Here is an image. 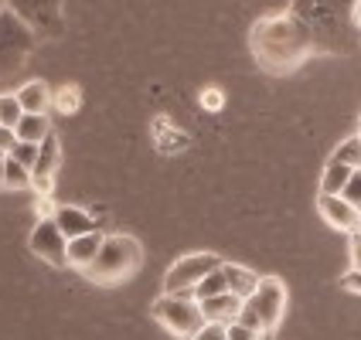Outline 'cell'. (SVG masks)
Returning <instances> with one entry per match:
<instances>
[{"instance_id":"cell-1","label":"cell","mask_w":361,"mask_h":340,"mask_svg":"<svg viewBox=\"0 0 361 340\" xmlns=\"http://www.w3.org/2000/svg\"><path fill=\"white\" fill-rule=\"evenodd\" d=\"M249 44H252V55L259 61V68L273 72V75L293 72L297 65H303L317 51L314 31L297 11H280V14L256 20Z\"/></svg>"},{"instance_id":"cell-2","label":"cell","mask_w":361,"mask_h":340,"mask_svg":"<svg viewBox=\"0 0 361 340\" xmlns=\"http://www.w3.org/2000/svg\"><path fill=\"white\" fill-rule=\"evenodd\" d=\"M143 262V245L133 235H123V232H113L102 239L99 256L89 262L82 272L85 279L99 282V286H120V282L133 279L140 272Z\"/></svg>"},{"instance_id":"cell-3","label":"cell","mask_w":361,"mask_h":340,"mask_svg":"<svg viewBox=\"0 0 361 340\" xmlns=\"http://www.w3.org/2000/svg\"><path fill=\"white\" fill-rule=\"evenodd\" d=\"M35 41H38V34L11 7H0V82H11L27 65Z\"/></svg>"},{"instance_id":"cell-4","label":"cell","mask_w":361,"mask_h":340,"mask_svg":"<svg viewBox=\"0 0 361 340\" xmlns=\"http://www.w3.org/2000/svg\"><path fill=\"white\" fill-rule=\"evenodd\" d=\"M154 320L161 323L171 337L191 340L204 327L201 306L195 300V289H180V293H161L154 300Z\"/></svg>"},{"instance_id":"cell-5","label":"cell","mask_w":361,"mask_h":340,"mask_svg":"<svg viewBox=\"0 0 361 340\" xmlns=\"http://www.w3.org/2000/svg\"><path fill=\"white\" fill-rule=\"evenodd\" d=\"M7 7H11L38 38H59L61 27H65L61 0H7Z\"/></svg>"},{"instance_id":"cell-6","label":"cell","mask_w":361,"mask_h":340,"mask_svg":"<svg viewBox=\"0 0 361 340\" xmlns=\"http://www.w3.org/2000/svg\"><path fill=\"white\" fill-rule=\"evenodd\" d=\"M221 256L215 252H191V256H180L171 269H167V276H164V293H180V289H195L212 269H219L221 265Z\"/></svg>"},{"instance_id":"cell-7","label":"cell","mask_w":361,"mask_h":340,"mask_svg":"<svg viewBox=\"0 0 361 340\" xmlns=\"http://www.w3.org/2000/svg\"><path fill=\"white\" fill-rule=\"evenodd\" d=\"M286 300H290V293H286V282L280 276H259V286H256V293L249 296V306L256 310L266 323V330L273 334L276 327H280L283 313H286Z\"/></svg>"},{"instance_id":"cell-8","label":"cell","mask_w":361,"mask_h":340,"mask_svg":"<svg viewBox=\"0 0 361 340\" xmlns=\"http://www.w3.org/2000/svg\"><path fill=\"white\" fill-rule=\"evenodd\" d=\"M31 252L44 259L48 265H55V269H68V239L61 235V228L55 225V218H41L35 228H31Z\"/></svg>"},{"instance_id":"cell-9","label":"cell","mask_w":361,"mask_h":340,"mask_svg":"<svg viewBox=\"0 0 361 340\" xmlns=\"http://www.w3.org/2000/svg\"><path fill=\"white\" fill-rule=\"evenodd\" d=\"M61 167V143L55 137V130L41 140L38 160L31 167V191L35 194H55V174Z\"/></svg>"},{"instance_id":"cell-10","label":"cell","mask_w":361,"mask_h":340,"mask_svg":"<svg viewBox=\"0 0 361 340\" xmlns=\"http://www.w3.org/2000/svg\"><path fill=\"white\" fill-rule=\"evenodd\" d=\"M317 211H321V218L331 225V228H338L344 235H351L355 228H358V218L361 211L355 204H348L341 194H317Z\"/></svg>"},{"instance_id":"cell-11","label":"cell","mask_w":361,"mask_h":340,"mask_svg":"<svg viewBox=\"0 0 361 340\" xmlns=\"http://www.w3.org/2000/svg\"><path fill=\"white\" fill-rule=\"evenodd\" d=\"M55 225L61 228L65 239H79V235H85V232H96V228H99L96 218H92L85 208H75V204H59Z\"/></svg>"},{"instance_id":"cell-12","label":"cell","mask_w":361,"mask_h":340,"mask_svg":"<svg viewBox=\"0 0 361 340\" xmlns=\"http://www.w3.org/2000/svg\"><path fill=\"white\" fill-rule=\"evenodd\" d=\"M242 303L235 293H219V296H208V300H198L201 306V317H204V323H232L235 317H239Z\"/></svg>"},{"instance_id":"cell-13","label":"cell","mask_w":361,"mask_h":340,"mask_svg":"<svg viewBox=\"0 0 361 340\" xmlns=\"http://www.w3.org/2000/svg\"><path fill=\"white\" fill-rule=\"evenodd\" d=\"M102 239H106V232H85V235H79V239H68V269H85L89 262L99 256L102 248Z\"/></svg>"},{"instance_id":"cell-14","label":"cell","mask_w":361,"mask_h":340,"mask_svg":"<svg viewBox=\"0 0 361 340\" xmlns=\"http://www.w3.org/2000/svg\"><path fill=\"white\" fill-rule=\"evenodd\" d=\"M221 272L228 279V293H235L239 300H249L259 286V272L249 265H239V262H221Z\"/></svg>"},{"instance_id":"cell-15","label":"cell","mask_w":361,"mask_h":340,"mask_svg":"<svg viewBox=\"0 0 361 340\" xmlns=\"http://www.w3.org/2000/svg\"><path fill=\"white\" fill-rule=\"evenodd\" d=\"M14 96H18L24 113H48L51 109V89H48V82H41V79L24 82Z\"/></svg>"},{"instance_id":"cell-16","label":"cell","mask_w":361,"mask_h":340,"mask_svg":"<svg viewBox=\"0 0 361 340\" xmlns=\"http://www.w3.org/2000/svg\"><path fill=\"white\" fill-rule=\"evenodd\" d=\"M51 133V116L48 113H24L18 122V140L27 143H41Z\"/></svg>"},{"instance_id":"cell-17","label":"cell","mask_w":361,"mask_h":340,"mask_svg":"<svg viewBox=\"0 0 361 340\" xmlns=\"http://www.w3.org/2000/svg\"><path fill=\"white\" fill-rule=\"evenodd\" d=\"M154 130H164L161 133H154V146L161 150V153H178V150H184L188 146V137H184V130H178V126H171V120H157L154 122Z\"/></svg>"},{"instance_id":"cell-18","label":"cell","mask_w":361,"mask_h":340,"mask_svg":"<svg viewBox=\"0 0 361 340\" xmlns=\"http://www.w3.org/2000/svg\"><path fill=\"white\" fill-rule=\"evenodd\" d=\"M355 174V167L338 160H327L324 163V174H321V194H341V187L348 184V177Z\"/></svg>"},{"instance_id":"cell-19","label":"cell","mask_w":361,"mask_h":340,"mask_svg":"<svg viewBox=\"0 0 361 340\" xmlns=\"http://www.w3.org/2000/svg\"><path fill=\"white\" fill-rule=\"evenodd\" d=\"M51 109H59L61 116H75L82 109V89L72 85V82H65L61 89L51 92Z\"/></svg>"},{"instance_id":"cell-20","label":"cell","mask_w":361,"mask_h":340,"mask_svg":"<svg viewBox=\"0 0 361 340\" xmlns=\"http://www.w3.org/2000/svg\"><path fill=\"white\" fill-rule=\"evenodd\" d=\"M27 187H31V170L14 157H4V191H27Z\"/></svg>"},{"instance_id":"cell-21","label":"cell","mask_w":361,"mask_h":340,"mask_svg":"<svg viewBox=\"0 0 361 340\" xmlns=\"http://www.w3.org/2000/svg\"><path fill=\"white\" fill-rule=\"evenodd\" d=\"M219 293H228V279H225L221 265L219 269H212V272L195 286V300H208V296H219Z\"/></svg>"},{"instance_id":"cell-22","label":"cell","mask_w":361,"mask_h":340,"mask_svg":"<svg viewBox=\"0 0 361 340\" xmlns=\"http://www.w3.org/2000/svg\"><path fill=\"white\" fill-rule=\"evenodd\" d=\"M331 160L348 163V167H355V170H358L361 167V137L358 133H355V137H348L344 143H338V150L331 153Z\"/></svg>"},{"instance_id":"cell-23","label":"cell","mask_w":361,"mask_h":340,"mask_svg":"<svg viewBox=\"0 0 361 340\" xmlns=\"http://www.w3.org/2000/svg\"><path fill=\"white\" fill-rule=\"evenodd\" d=\"M20 116H24V109H20L18 96H0V126H11V130H18Z\"/></svg>"},{"instance_id":"cell-24","label":"cell","mask_w":361,"mask_h":340,"mask_svg":"<svg viewBox=\"0 0 361 340\" xmlns=\"http://www.w3.org/2000/svg\"><path fill=\"white\" fill-rule=\"evenodd\" d=\"M38 146H41V143L18 140V143H14V146H11V153H7V157H14V160H18V163H24V167L31 170V167H35V160H38Z\"/></svg>"},{"instance_id":"cell-25","label":"cell","mask_w":361,"mask_h":340,"mask_svg":"<svg viewBox=\"0 0 361 340\" xmlns=\"http://www.w3.org/2000/svg\"><path fill=\"white\" fill-rule=\"evenodd\" d=\"M225 334H228V340H269V334H259L252 327H242L239 320L225 323Z\"/></svg>"},{"instance_id":"cell-26","label":"cell","mask_w":361,"mask_h":340,"mask_svg":"<svg viewBox=\"0 0 361 340\" xmlns=\"http://www.w3.org/2000/svg\"><path fill=\"white\" fill-rule=\"evenodd\" d=\"M341 198L348 201V204H355V208L361 211V167L351 174V177H348V184L341 187Z\"/></svg>"},{"instance_id":"cell-27","label":"cell","mask_w":361,"mask_h":340,"mask_svg":"<svg viewBox=\"0 0 361 340\" xmlns=\"http://www.w3.org/2000/svg\"><path fill=\"white\" fill-rule=\"evenodd\" d=\"M201 109H208V113H219V109H225V92L221 89H204L198 96Z\"/></svg>"},{"instance_id":"cell-28","label":"cell","mask_w":361,"mask_h":340,"mask_svg":"<svg viewBox=\"0 0 361 340\" xmlns=\"http://www.w3.org/2000/svg\"><path fill=\"white\" fill-rule=\"evenodd\" d=\"M235 320H239L242 327H252V330H259V334H269V330H266V323H262V317L256 313V310H252V306H249V303H242V310H239V317H235Z\"/></svg>"},{"instance_id":"cell-29","label":"cell","mask_w":361,"mask_h":340,"mask_svg":"<svg viewBox=\"0 0 361 340\" xmlns=\"http://www.w3.org/2000/svg\"><path fill=\"white\" fill-rule=\"evenodd\" d=\"M55 211H59V204H55L51 194H38V198H35V215H38V218H55Z\"/></svg>"},{"instance_id":"cell-30","label":"cell","mask_w":361,"mask_h":340,"mask_svg":"<svg viewBox=\"0 0 361 340\" xmlns=\"http://www.w3.org/2000/svg\"><path fill=\"white\" fill-rule=\"evenodd\" d=\"M191 340H228V334H225V323H204Z\"/></svg>"},{"instance_id":"cell-31","label":"cell","mask_w":361,"mask_h":340,"mask_svg":"<svg viewBox=\"0 0 361 340\" xmlns=\"http://www.w3.org/2000/svg\"><path fill=\"white\" fill-rule=\"evenodd\" d=\"M341 289L351 296H361V269H348L341 276Z\"/></svg>"},{"instance_id":"cell-32","label":"cell","mask_w":361,"mask_h":340,"mask_svg":"<svg viewBox=\"0 0 361 340\" xmlns=\"http://www.w3.org/2000/svg\"><path fill=\"white\" fill-rule=\"evenodd\" d=\"M18 143V130H11V126H0V153L7 157L11 153V146Z\"/></svg>"},{"instance_id":"cell-33","label":"cell","mask_w":361,"mask_h":340,"mask_svg":"<svg viewBox=\"0 0 361 340\" xmlns=\"http://www.w3.org/2000/svg\"><path fill=\"white\" fill-rule=\"evenodd\" d=\"M351 269H361V235L358 232H351Z\"/></svg>"},{"instance_id":"cell-34","label":"cell","mask_w":361,"mask_h":340,"mask_svg":"<svg viewBox=\"0 0 361 340\" xmlns=\"http://www.w3.org/2000/svg\"><path fill=\"white\" fill-rule=\"evenodd\" d=\"M351 20H355V27H361V0L351 4Z\"/></svg>"},{"instance_id":"cell-35","label":"cell","mask_w":361,"mask_h":340,"mask_svg":"<svg viewBox=\"0 0 361 340\" xmlns=\"http://www.w3.org/2000/svg\"><path fill=\"white\" fill-rule=\"evenodd\" d=\"M0 187H4V157H0Z\"/></svg>"},{"instance_id":"cell-36","label":"cell","mask_w":361,"mask_h":340,"mask_svg":"<svg viewBox=\"0 0 361 340\" xmlns=\"http://www.w3.org/2000/svg\"><path fill=\"white\" fill-rule=\"evenodd\" d=\"M355 232H358V235H361V218H358V228H355Z\"/></svg>"},{"instance_id":"cell-37","label":"cell","mask_w":361,"mask_h":340,"mask_svg":"<svg viewBox=\"0 0 361 340\" xmlns=\"http://www.w3.org/2000/svg\"><path fill=\"white\" fill-rule=\"evenodd\" d=\"M0 157H4V153H0Z\"/></svg>"}]
</instances>
